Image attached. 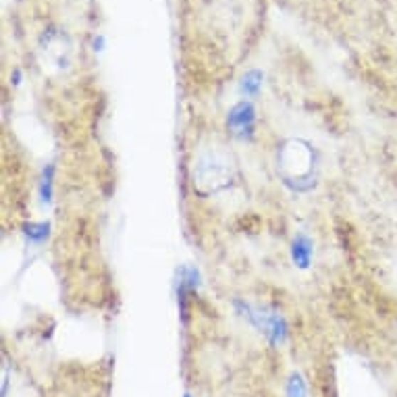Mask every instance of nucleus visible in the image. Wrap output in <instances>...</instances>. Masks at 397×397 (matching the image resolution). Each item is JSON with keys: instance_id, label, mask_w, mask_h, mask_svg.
<instances>
[{"instance_id": "1", "label": "nucleus", "mask_w": 397, "mask_h": 397, "mask_svg": "<svg viewBox=\"0 0 397 397\" xmlns=\"http://www.w3.org/2000/svg\"><path fill=\"white\" fill-rule=\"evenodd\" d=\"M235 308H238L241 317L248 318L260 333H265V337L272 345H281L287 339L290 327H287L285 318L281 317L279 312L266 310V308H260V306H250V304H245L241 300L235 302Z\"/></svg>"}, {"instance_id": "8", "label": "nucleus", "mask_w": 397, "mask_h": 397, "mask_svg": "<svg viewBox=\"0 0 397 397\" xmlns=\"http://www.w3.org/2000/svg\"><path fill=\"white\" fill-rule=\"evenodd\" d=\"M106 46V38L102 36V33H96L94 38H92V51L94 53H102Z\"/></svg>"}, {"instance_id": "9", "label": "nucleus", "mask_w": 397, "mask_h": 397, "mask_svg": "<svg viewBox=\"0 0 397 397\" xmlns=\"http://www.w3.org/2000/svg\"><path fill=\"white\" fill-rule=\"evenodd\" d=\"M184 397H191V396H189V393H186V396H184Z\"/></svg>"}, {"instance_id": "7", "label": "nucleus", "mask_w": 397, "mask_h": 397, "mask_svg": "<svg viewBox=\"0 0 397 397\" xmlns=\"http://www.w3.org/2000/svg\"><path fill=\"white\" fill-rule=\"evenodd\" d=\"M285 393L287 397H308V385L304 381V376L300 372H292L285 385Z\"/></svg>"}, {"instance_id": "2", "label": "nucleus", "mask_w": 397, "mask_h": 397, "mask_svg": "<svg viewBox=\"0 0 397 397\" xmlns=\"http://www.w3.org/2000/svg\"><path fill=\"white\" fill-rule=\"evenodd\" d=\"M227 127L239 139H252L256 133V108L250 100H239L227 112Z\"/></svg>"}, {"instance_id": "6", "label": "nucleus", "mask_w": 397, "mask_h": 397, "mask_svg": "<svg viewBox=\"0 0 397 397\" xmlns=\"http://www.w3.org/2000/svg\"><path fill=\"white\" fill-rule=\"evenodd\" d=\"M54 173H56V166L53 162H48L42 171V177H40V186H38V191H40V202L44 206H48L53 202L54 196Z\"/></svg>"}, {"instance_id": "3", "label": "nucleus", "mask_w": 397, "mask_h": 397, "mask_svg": "<svg viewBox=\"0 0 397 397\" xmlns=\"http://www.w3.org/2000/svg\"><path fill=\"white\" fill-rule=\"evenodd\" d=\"M314 258V243L306 233H297L292 241V263L297 268L306 270L312 265Z\"/></svg>"}, {"instance_id": "5", "label": "nucleus", "mask_w": 397, "mask_h": 397, "mask_svg": "<svg viewBox=\"0 0 397 397\" xmlns=\"http://www.w3.org/2000/svg\"><path fill=\"white\" fill-rule=\"evenodd\" d=\"M21 233L29 245H42L51 238V223H26L21 227Z\"/></svg>"}, {"instance_id": "4", "label": "nucleus", "mask_w": 397, "mask_h": 397, "mask_svg": "<svg viewBox=\"0 0 397 397\" xmlns=\"http://www.w3.org/2000/svg\"><path fill=\"white\" fill-rule=\"evenodd\" d=\"M263 83H265V73L260 69H250L239 80V92L243 98H256L263 90Z\"/></svg>"}]
</instances>
